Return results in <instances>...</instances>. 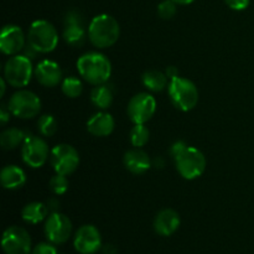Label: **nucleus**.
<instances>
[{"mask_svg": "<svg viewBox=\"0 0 254 254\" xmlns=\"http://www.w3.org/2000/svg\"><path fill=\"white\" fill-rule=\"evenodd\" d=\"M77 71L87 83L99 86L108 82L112 74V64L101 52H87L77 60Z\"/></svg>", "mask_w": 254, "mask_h": 254, "instance_id": "f257e3e1", "label": "nucleus"}, {"mask_svg": "<svg viewBox=\"0 0 254 254\" xmlns=\"http://www.w3.org/2000/svg\"><path fill=\"white\" fill-rule=\"evenodd\" d=\"M89 42L96 49L104 50L112 47L121 36V27L118 21L108 14L97 15L89 22L88 30Z\"/></svg>", "mask_w": 254, "mask_h": 254, "instance_id": "f03ea898", "label": "nucleus"}, {"mask_svg": "<svg viewBox=\"0 0 254 254\" xmlns=\"http://www.w3.org/2000/svg\"><path fill=\"white\" fill-rule=\"evenodd\" d=\"M168 94L171 103L181 112H190L198 103V89L192 81L184 77H175L170 79L168 86Z\"/></svg>", "mask_w": 254, "mask_h": 254, "instance_id": "7ed1b4c3", "label": "nucleus"}, {"mask_svg": "<svg viewBox=\"0 0 254 254\" xmlns=\"http://www.w3.org/2000/svg\"><path fill=\"white\" fill-rule=\"evenodd\" d=\"M27 44L31 45L39 54H50L59 44L56 27L46 20H36L27 32Z\"/></svg>", "mask_w": 254, "mask_h": 254, "instance_id": "20e7f679", "label": "nucleus"}, {"mask_svg": "<svg viewBox=\"0 0 254 254\" xmlns=\"http://www.w3.org/2000/svg\"><path fill=\"white\" fill-rule=\"evenodd\" d=\"M35 68L31 60L24 55H15L6 61L4 67V78L14 88H24L31 81Z\"/></svg>", "mask_w": 254, "mask_h": 254, "instance_id": "39448f33", "label": "nucleus"}, {"mask_svg": "<svg viewBox=\"0 0 254 254\" xmlns=\"http://www.w3.org/2000/svg\"><path fill=\"white\" fill-rule=\"evenodd\" d=\"M7 107L12 116L16 118L32 119L40 114L41 101L34 92L27 91V89H20L10 97Z\"/></svg>", "mask_w": 254, "mask_h": 254, "instance_id": "423d86ee", "label": "nucleus"}, {"mask_svg": "<svg viewBox=\"0 0 254 254\" xmlns=\"http://www.w3.org/2000/svg\"><path fill=\"white\" fill-rule=\"evenodd\" d=\"M175 161L176 170L185 180H195L206 170V158L203 153L193 146H189Z\"/></svg>", "mask_w": 254, "mask_h": 254, "instance_id": "0eeeda50", "label": "nucleus"}, {"mask_svg": "<svg viewBox=\"0 0 254 254\" xmlns=\"http://www.w3.org/2000/svg\"><path fill=\"white\" fill-rule=\"evenodd\" d=\"M50 164L56 174L71 175L79 165L78 151L69 144H59L50 153Z\"/></svg>", "mask_w": 254, "mask_h": 254, "instance_id": "6e6552de", "label": "nucleus"}, {"mask_svg": "<svg viewBox=\"0 0 254 254\" xmlns=\"http://www.w3.org/2000/svg\"><path fill=\"white\" fill-rule=\"evenodd\" d=\"M50 149L46 141L36 135H27L21 146L22 161L32 169H39L50 159Z\"/></svg>", "mask_w": 254, "mask_h": 254, "instance_id": "1a4fd4ad", "label": "nucleus"}, {"mask_svg": "<svg viewBox=\"0 0 254 254\" xmlns=\"http://www.w3.org/2000/svg\"><path fill=\"white\" fill-rule=\"evenodd\" d=\"M156 112V101L150 93L140 92L128 103V117L134 124H145Z\"/></svg>", "mask_w": 254, "mask_h": 254, "instance_id": "9d476101", "label": "nucleus"}, {"mask_svg": "<svg viewBox=\"0 0 254 254\" xmlns=\"http://www.w3.org/2000/svg\"><path fill=\"white\" fill-rule=\"evenodd\" d=\"M1 247L5 254H30L31 237L25 228L10 226L2 235Z\"/></svg>", "mask_w": 254, "mask_h": 254, "instance_id": "9b49d317", "label": "nucleus"}, {"mask_svg": "<svg viewBox=\"0 0 254 254\" xmlns=\"http://www.w3.org/2000/svg\"><path fill=\"white\" fill-rule=\"evenodd\" d=\"M72 235V222L66 215L52 212L45 222V236L54 245L67 242Z\"/></svg>", "mask_w": 254, "mask_h": 254, "instance_id": "f8f14e48", "label": "nucleus"}, {"mask_svg": "<svg viewBox=\"0 0 254 254\" xmlns=\"http://www.w3.org/2000/svg\"><path fill=\"white\" fill-rule=\"evenodd\" d=\"M26 37L21 27L17 25H5L0 34V50L4 55L15 56L24 51Z\"/></svg>", "mask_w": 254, "mask_h": 254, "instance_id": "ddd939ff", "label": "nucleus"}, {"mask_svg": "<svg viewBox=\"0 0 254 254\" xmlns=\"http://www.w3.org/2000/svg\"><path fill=\"white\" fill-rule=\"evenodd\" d=\"M102 245L101 233L94 226L84 225L77 230L74 235L73 246L81 254H94Z\"/></svg>", "mask_w": 254, "mask_h": 254, "instance_id": "4468645a", "label": "nucleus"}, {"mask_svg": "<svg viewBox=\"0 0 254 254\" xmlns=\"http://www.w3.org/2000/svg\"><path fill=\"white\" fill-rule=\"evenodd\" d=\"M34 76L41 86L54 88L62 81V69L57 62L51 60H42L35 67Z\"/></svg>", "mask_w": 254, "mask_h": 254, "instance_id": "2eb2a0df", "label": "nucleus"}, {"mask_svg": "<svg viewBox=\"0 0 254 254\" xmlns=\"http://www.w3.org/2000/svg\"><path fill=\"white\" fill-rule=\"evenodd\" d=\"M180 216L173 208H164L158 215L155 216L154 220V230L158 235L163 237H169L174 235L180 227Z\"/></svg>", "mask_w": 254, "mask_h": 254, "instance_id": "dca6fc26", "label": "nucleus"}, {"mask_svg": "<svg viewBox=\"0 0 254 254\" xmlns=\"http://www.w3.org/2000/svg\"><path fill=\"white\" fill-rule=\"evenodd\" d=\"M123 163L127 170L134 175L145 174L153 165V161L149 158L148 154L140 148H134L127 151L124 154Z\"/></svg>", "mask_w": 254, "mask_h": 254, "instance_id": "f3484780", "label": "nucleus"}, {"mask_svg": "<svg viewBox=\"0 0 254 254\" xmlns=\"http://www.w3.org/2000/svg\"><path fill=\"white\" fill-rule=\"evenodd\" d=\"M114 127L116 122L113 117L107 112H98L87 122V130L89 131V134L98 138L111 135L114 130Z\"/></svg>", "mask_w": 254, "mask_h": 254, "instance_id": "a211bd4d", "label": "nucleus"}, {"mask_svg": "<svg viewBox=\"0 0 254 254\" xmlns=\"http://www.w3.org/2000/svg\"><path fill=\"white\" fill-rule=\"evenodd\" d=\"M0 183L6 190H17L26 184V174L16 165H6L0 171Z\"/></svg>", "mask_w": 254, "mask_h": 254, "instance_id": "6ab92c4d", "label": "nucleus"}, {"mask_svg": "<svg viewBox=\"0 0 254 254\" xmlns=\"http://www.w3.org/2000/svg\"><path fill=\"white\" fill-rule=\"evenodd\" d=\"M144 87L150 92H161L168 88L170 79L165 74V72L158 71V69H149L143 73L141 77Z\"/></svg>", "mask_w": 254, "mask_h": 254, "instance_id": "aec40b11", "label": "nucleus"}, {"mask_svg": "<svg viewBox=\"0 0 254 254\" xmlns=\"http://www.w3.org/2000/svg\"><path fill=\"white\" fill-rule=\"evenodd\" d=\"M49 207L42 202H30L21 211L22 220L30 225H37L49 217Z\"/></svg>", "mask_w": 254, "mask_h": 254, "instance_id": "412c9836", "label": "nucleus"}, {"mask_svg": "<svg viewBox=\"0 0 254 254\" xmlns=\"http://www.w3.org/2000/svg\"><path fill=\"white\" fill-rule=\"evenodd\" d=\"M62 37L69 46L81 47L86 42L88 32H86L84 25H64Z\"/></svg>", "mask_w": 254, "mask_h": 254, "instance_id": "4be33fe9", "label": "nucleus"}, {"mask_svg": "<svg viewBox=\"0 0 254 254\" xmlns=\"http://www.w3.org/2000/svg\"><path fill=\"white\" fill-rule=\"evenodd\" d=\"M91 102L94 107L104 111V109L109 108L113 103V91L106 83L94 86V88L91 92Z\"/></svg>", "mask_w": 254, "mask_h": 254, "instance_id": "5701e85b", "label": "nucleus"}, {"mask_svg": "<svg viewBox=\"0 0 254 254\" xmlns=\"http://www.w3.org/2000/svg\"><path fill=\"white\" fill-rule=\"evenodd\" d=\"M27 135L19 128H7L0 135V145L4 150H14L22 145Z\"/></svg>", "mask_w": 254, "mask_h": 254, "instance_id": "b1692460", "label": "nucleus"}, {"mask_svg": "<svg viewBox=\"0 0 254 254\" xmlns=\"http://www.w3.org/2000/svg\"><path fill=\"white\" fill-rule=\"evenodd\" d=\"M61 89L62 93L68 98H77L83 92V84L79 78L74 76L66 77L64 81L61 82Z\"/></svg>", "mask_w": 254, "mask_h": 254, "instance_id": "393cba45", "label": "nucleus"}, {"mask_svg": "<svg viewBox=\"0 0 254 254\" xmlns=\"http://www.w3.org/2000/svg\"><path fill=\"white\" fill-rule=\"evenodd\" d=\"M130 143L134 148H143L146 145L150 138V131L146 128L145 124H134L130 130Z\"/></svg>", "mask_w": 254, "mask_h": 254, "instance_id": "a878e982", "label": "nucleus"}, {"mask_svg": "<svg viewBox=\"0 0 254 254\" xmlns=\"http://www.w3.org/2000/svg\"><path fill=\"white\" fill-rule=\"evenodd\" d=\"M37 129H39V133L42 136H45V138H51V136H54L57 133L59 124H57V121L54 118V116H51V114H44L37 121Z\"/></svg>", "mask_w": 254, "mask_h": 254, "instance_id": "bb28decb", "label": "nucleus"}, {"mask_svg": "<svg viewBox=\"0 0 254 254\" xmlns=\"http://www.w3.org/2000/svg\"><path fill=\"white\" fill-rule=\"evenodd\" d=\"M49 189L55 195H64L68 190V179H67V176L61 175V174H56V175L50 179Z\"/></svg>", "mask_w": 254, "mask_h": 254, "instance_id": "cd10ccee", "label": "nucleus"}, {"mask_svg": "<svg viewBox=\"0 0 254 254\" xmlns=\"http://www.w3.org/2000/svg\"><path fill=\"white\" fill-rule=\"evenodd\" d=\"M176 2L174 0H164L158 5V15L164 20H170L176 14Z\"/></svg>", "mask_w": 254, "mask_h": 254, "instance_id": "c85d7f7f", "label": "nucleus"}, {"mask_svg": "<svg viewBox=\"0 0 254 254\" xmlns=\"http://www.w3.org/2000/svg\"><path fill=\"white\" fill-rule=\"evenodd\" d=\"M64 25H84V17L82 16L81 12L76 10H71L64 15Z\"/></svg>", "mask_w": 254, "mask_h": 254, "instance_id": "c756f323", "label": "nucleus"}, {"mask_svg": "<svg viewBox=\"0 0 254 254\" xmlns=\"http://www.w3.org/2000/svg\"><path fill=\"white\" fill-rule=\"evenodd\" d=\"M31 254H57V250L54 246V243L42 242L39 243V245L32 250Z\"/></svg>", "mask_w": 254, "mask_h": 254, "instance_id": "7c9ffc66", "label": "nucleus"}, {"mask_svg": "<svg viewBox=\"0 0 254 254\" xmlns=\"http://www.w3.org/2000/svg\"><path fill=\"white\" fill-rule=\"evenodd\" d=\"M188 148H189V145L185 143V141H183V140L175 141V143H174L170 148L171 158H173L174 160H176V159H178L179 156H180L181 154H183Z\"/></svg>", "mask_w": 254, "mask_h": 254, "instance_id": "2f4dec72", "label": "nucleus"}, {"mask_svg": "<svg viewBox=\"0 0 254 254\" xmlns=\"http://www.w3.org/2000/svg\"><path fill=\"white\" fill-rule=\"evenodd\" d=\"M225 2L231 9L237 10V11L245 10L250 5V0H225Z\"/></svg>", "mask_w": 254, "mask_h": 254, "instance_id": "473e14b6", "label": "nucleus"}, {"mask_svg": "<svg viewBox=\"0 0 254 254\" xmlns=\"http://www.w3.org/2000/svg\"><path fill=\"white\" fill-rule=\"evenodd\" d=\"M10 114H11V112H10L9 107L1 104V108H0V123H1V126H5L10 121Z\"/></svg>", "mask_w": 254, "mask_h": 254, "instance_id": "72a5a7b5", "label": "nucleus"}, {"mask_svg": "<svg viewBox=\"0 0 254 254\" xmlns=\"http://www.w3.org/2000/svg\"><path fill=\"white\" fill-rule=\"evenodd\" d=\"M37 55H39V52H37L36 50L31 46V45L26 44V46H25V49H24V56H26L27 59H30L32 61V60L36 59Z\"/></svg>", "mask_w": 254, "mask_h": 254, "instance_id": "f704fd0d", "label": "nucleus"}, {"mask_svg": "<svg viewBox=\"0 0 254 254\" xmlns=\"http://www.w3.org/2000/svg\"><path fill=\"white\" fill-rule=\"evenodd\" d=\"M165 74L168 76L169 79H173V78H175V77L179 76V69L176 68L175 66H169V67H166Z\"/></svg>", "mask_w": 254, "mask_h": 254, "instance_id": "c9c22d12", "label": "nucleus"}, {"mask_svg": "<svg viewBox=\"0 0 254 254\" xmlns=\"http://www.w3.org/2000/svg\"><path fill=\"white\" fill-rule=\"evenodd\" d=\"M59 206L60 202L57 200H55V198H51V200H49V202H47V207H49V210L52 211V212H57Z\"/></svg>", "mask_w": 254, "mask_h": 254, "instance_id": "e433bc0d", "label": "nucleus"}, {"mask_svg": "<svg viewBox=\"0 0 254 254\" xmlns=\"http://www.w3.org/2000/svg\"><path fill=\"white\" fill-rule=\"evenodd\" d=\"M6 79L2 77V78L0 79V97H4L5 91H6Z\"/></svg>", "mask_w": 254, "mask_h": 254, "instance_id": "4c0bfd02", "label": "nucleus"}, {"mask_svg": "<svg viewBox=\"0 0 254 254\" xmlns=\"http://www.w3.org/2000/svg\"><path fill=\"white\" fill-rule=\"evenodd\" d=\"M174 1H175L178 5H189L191 4V2L195 1V0H174Z\"/></svg>", "mask_w": 254, "mask_h": 254, "instance_id": "58836bf2", "label": "nucleus"}]
</instances>
